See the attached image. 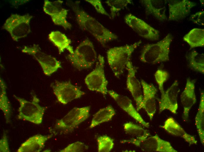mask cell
I'll return each mask as SVG.
<instances>
[{"mask_svg": "<svg viewBox=\"0 0 204 152\" xmlns=\"http://www.w3.org/2000/svg\"><path fill=\"white\" fill-rule=\"evenodd\" d=\"M195 125L201 142L204 145V93L201 92L199 105L195 119Z\"/></svg>", "mask_w": 204, "mask_h": 152, "instance_id": "cell-27", "label": "cell"}, {"mask_svg": "<svg viewBox=\"0 0 204 152\" xmlns=\"http://www.w3.org/2000/svg\"><path fill=\"white\" fill-rule=\"evenodd\" d=\"M13 96L20 104L17 115L18 119L28 121L36 125L42 123L47 108L39 105V99L35 94L33 95V99L30 101L15 95Z\"/></svg>", "mask_w": 204, "mask_h": 152, "instance_id": "cell-6", "label": "cell"}, {"mask_svg": "<svg viewBox=\"0 0 204 152\" xmlns=\"http://www.w3.org/2000/svg\"><path fill=\"white\" fill-rule=\"evenodd\" d=\"M6 87L4 80L0 78V108L4 113L6 123L10 122L11 116V106L7 96Z\"/></svg>", "mask_w": 204, "mask_h": 152, "instance_id": "cell-26", "label": "cell"}, {"mask_svg": "<svg viewBox=\"0 0 204 152\" xmlns=\"http://www.w3.org/2000/svg\"><path fill=\"white\" fill-rule=\"evenodd\" d=\"M189 20L193 23L200 25H204V11H199L191 15Z\"/></svg>", "mask_w": 204, "mask_h": 152, "instance_id": "cell-35", "label": "cell"}, {"mask_svg": "<svg viewBox=\"0 0 204 152\" xmlns=\"http://www.w3.org/2000/svg\"><path fill=\"white\" fill-rule=\"evenodd\" d=\"M63 3L62 0H45L43 10L51 17L55 24L62 26L66 30L70 29L72 25L67 20L68 11L62 7Z\"/></svg>", "mask_w": 204, "mask_h": 152, "instance_id": "cell-12", "label": "cell"}, {"mask_svg": "<svg viewBox=\"0 0 204 152\" xmlns=\"http://www.w3.org/2000/svg\"><path fill=\"white\" fill-rule=\"evenodd\" d=\"M10 151L7 133L6 131H4L3 136L0 140V152Z\"/></svg>", "mask_w": 204, "mask_h": 152, "instance_id": "cell-36", "label": "cell"}, {"mask_svg": "<svg viewBox=\"0 0 204 152\" xmlns=\"http://www.w3.org/2000/svg\"><path fill=\"white\" fill-rule=\"evenodd\" d=\"M48 38L57 48L59 54L65 49L67 50L70 54L74 53L73 47L71 45V41L64 34L58 31H52L49 34Z\"/></svg>", "mask_w": 204, "mask_h": 152, "instance_id": "cell-23", "label": "cell"}, {"mask_svg": "<svg viewBox=\"0 0 204 152\" xmlns=\"http://www.w3.org/2000/svg\"><path fill=\"white\" fill-rule=\"evenodd\" d=\"M154 76L156 81L158 85L161 95H163L165 92L164 85L169 78V74L165 70L158 69L155 72Z\"/></svg>", "mask_w": 204, "mask_h": 152, "instance_id": "cell-32", "label": "cell"}, {"mask_svg": "<svg viewBox=\"0 0 204 152\" xmlns=\"http://www.w3.org/2000/svg\"><path fill=\"white\" fill-rule=\"evenodd\" d=\"M90 109V106L74 108L63 118L56 121L53 133L66 134L72 132L89 118Z\"/></svg>", "mask_w": 204, "mask_h": 152, "instance_id": "cell-5", "label": "cell"}, {"mask_svg": "<svg viewBox=\"0 0 204 152\" xmlns=\"http://www.w3.org/2000/svg\"><path fill=\"white\" fill-rule=\"evenodd\" d=\"M21 51L33 56L38 62L45 75L50 76L62 68L60 62L55 58L42 51L39 45L24 46Z\"/></svg>", "mask_w": 204, "mask_h": 152, "instance_id": "cell-9", "label": "cell"}, {"mask_svg": "<svg viewBox=\"0 0 204 152\" xmlns=\"http://www.w3.org/2000/svg\"><path fill=\"white\" fill-rule=\"evenodd\" d=\"M143 89V107L151 120L156 110V95L157 90L152 84H149L144 80H141Z\"/></svg>", "mask_w": 204, "mask_h": 152, "instance_id": "cell-18", "label": "cell"}, {"mask_svg": "<svg viewBox=\"0 0 204 152\" xmlns=\"http://www.w3.org/2000/svg\"><path fill=\"white\" fill-rule=\"evenodd\" d=\"M122 143L131 144L144 152H177L169 142L160 138L157 134L148 137L142 140L132 138L121 140Z\"/></svg>", "mask_w": 204, "mask_h": 152, "instance_id": "cell-10", "label": "cell"}, {"mask_svg": "<svg viewBox=\"0 0 204 152\" xmlns=\"http://www.w3.org/2000/svg\"><path fill=\"white\" fill-rule=\"evenodd\" d=\"M126 68L127 71V88L135 101L137 110L138 111L142 108L143 96L140 83L136 76L137 69L130 60L128 62Z\"/></svg>", "mask_w": 204, "mask_h": 152, "instance_id": "cell-14", "label": "cell"}, {"mask_svg": "<svg viewBox=\"0 0 204 152\" xmlns=\"http://www.w3.org/2000/svg\"><path fill=\"white\" fill-rule=\"evenodd\" d=\"M76 20L81 29L91 34L103 46L107 43L117 39L118 37L91 16L77 4L72 6Z\"/></svg>", "mask_w": 204, "mask_h": 152, "instance_id": "cell-1", "label": "cell"}, {"mask_svg": "<svg viewBox=\"0 0 204 152\" xmlns=\"http://www.w3.org/2000/svg\"><path fill=\"white\" fill-rule=\"evenodd\" d=\"M124 20L126 23L140 36L152 41L159 39V31L141 19L129 13L125 16Z\"/></svg>", "mask_w": 204, "mask_h": 152, "instance_id": "cell-13", "label": "cell"}, {"mask_svg": "<svg viewBox=\"0 0 204 152\" xmlns=\"http://www.w3.org/2000/svg\"><path fill=\"white\" fill-rule=\"evenodd\" d=\"M97 141L98 152H109L111 151L113 147V140L108 136H99L98 137Z\"/></svg>", "mask_w": 204, "mask_h": 152, "instance_id": "cell-31", "label": "cell"}, {"mask_svg": "<svg viewBox=\"0 0 204 152\" xmlns=\"http://www.w3.org/2000/svg\"><path fill=\"white\" fill-rule=\"evenodd\" d=\"M53 134L45 135L37 134L32 136L21 144L18 152H39L44 148L46 142Z\"/></svg>", "mask_w": 204, "mask_h": 152, "instance_id": "cell-21", "label": "cell"}, {"mask_svg": "<svg viewBox=\"0 0 204 152\" xmlns=\"http://www.w3.org/2000/svg\"><path fill=\"white\" fill-rule=\"evenodd\" d=\"M181 101L183 108V118L187 120L189 114L192 106L196 102L195 93V82L188 78L184 89L181 93Z\"/></svg>", "mask_w": 204, "mask_h": 152, "instance_id": "cell-19", "label": "cell"}, {"mask_svg": "<svg viewBox=\"0 0 204 152\" xmlns=\"http://www.w3.org/2000/svg\"><path fill=\"white\" fill-rule=\"evenodd\" d=\"M54 94L58 101L66 104L72 101L80 98L85 94L70 81L60 82L56 81L51 85Z\"/></svg>", "mask_w": 204, "mask_h": 152, "instance_id": "cell-11", "label": "cell"}, {"mask_svg": "<svg viewBox=\"0 0 204 152\" xmlns=\"http://www.w3.org/2000/svg\"><path fill=\"white\" fill-rule=\"evenodd\" d=\"M91 4L99 13L105 15L111 18L110 15L107 12L104 8L100 0H85Z\"/></svg>", "mask_w": 204, "mask_h": 152, "instance_id": "cell-34", "label": "cell"}, {"mask_svg": "<svg viewBox=\"0 0 204 152\" xmlns=\"http://www.w3.org/2000/svg\"><path fill=\"white\" fill-rule=\"evenodd\" d=\"M187 57L190 67L194 70L204 74V53H200L194 50L189 53Z\"/></svg>", "mask_w": 204, "mask_h": 152, "instance_id": "cell-29", "label": "cell"}, {"mask_svg": "<svg viewBox=\"0 0 204 152\" xmlns=\"http://www.w3.org/2000/svg\"><path fill=\"white\" fill-rule=\"evenodd\" d=\"M115 114L114 109L110 105L100 109L93 115L89 128L92 129L101 123L110 121Z\"/></svg>", "mask_w": 204, "mask_h": 152, "instance_id": "cell-24", "label": "cell"}, {"mask_svg": "<svg viewBox=\"0 0 204 152\" xmlns=\"http://www.w3.org/2000/svg\"><path fill=\"white\" fill-rule=\"evenodd\" d=\"M123 126L125 132L132 137V138L137 140H142L150 135L147 130L132 122L125 123Z\"/></svg>", "mask_w": 204, "mask_h": 152, "instance_id": "cell-28", "label": "cell"}, {"mask_svg": "<svg viewBox=\"0 0 204 152\" xmlns=\"http://www.w3.org/2000/svg\"><path fill=\"white\" fill-rule=\"evenodd\" d=\"M173 39L172 35L169 33L156 43L145 45L140 56V61L152 64L169 61L170 46Z\"/></svg>", "mask_w": 204, "mask_h": 152, "instance_id": "cell-2", "label": "cell"}, {"mask_svg": "<svg viewBox=\"0 0 204 152\" xmlns=\"http://www.w3.org/2000/svg\"><path fill=\"white\" fill-rule=\"evenodd\" d=\"M32 17L28 14L23 15L12 14L6 20L2 28L10 34L14 41H18L30 32V23Z\"/></svg>", "mask_w": 204, "mask_h": 152, "instance_id": "cell-7", "label": "cell"}, {"mask_svg": "<svg viewBox=\"0 0 204 152\" xmlns=\"http://www.w3.org/2000/svg\"><path fill=\"white\" fill-rule=\"evenodd\" d=\"M170 21H178L185 18L196 3L188 0H169L168 3Z\"/></svg>", "mask_w": 204, "mask_h": 152, "instance_id": "cell-16", "label": "cell"}, {"mask_svg": "<svg viewBox=\"0 0 204 152\" xmlns=\"http://www.w3.org/2000/svg\"><path fill=\"white\" fill-rule=\"evenodd\" d=\"M141 43L140 40L130 45L111 48L107 51L108 63L116 77L119 78L123 73L132 53Z\"/></svg>", "mask_w": 204, "mask_h": 152, "instance_id": "cell-3", "label": "cell"}, {"mask_svg": "<svg viewBox=\"0 0 204 152\" xmlns=\"http://www.w3.org/2000/svg\"><path fill=\"white\" fill-rule=\"evenodd\" d=\"M86 148V146L83 143L78 141L69 145L64 148L60 150L59 152H83Z\"/></svg>", "mask_w": 204, "mask_h": 152, "instance_id": "cell-33", "label": "cell"}, {"mask_svg": "<svg viewBox=\"0 0 204 152\" xmlns=\"http://www.w3.org/2000/svg\"><path fill=\"white\" fill-rule=\"evenodd\" d=\"M191 48L204 46V30L194 28L192 29L183 37Z\"/></svg>", "mask_w": 204, "mask_h": 152, "instance_id": "cell-25", "label": "cell"}, {"mask_svg": "<svg viewBox=\"0 0 204 152\" xmlns=\"http://www.w3.org/2000/svg\"><path fill=\"white\" fill-rule=\"evenodd\" d=\"M166 0H142L140 2L144 8L147 15L153 16L160 21L167 20L166 14Z\"/></svg>", "mask_w": 204, "mask_h": 152, "instance_id": "cell-20", "label": "cell"}, {"mask_svg": "<svg viewBox=\"0 0 204 152\" xmlns=\"http://www.w3.org/2000/svg\"><path fill=\"white\" fill-rule=\"evenodd\" d=\"M130 0H108L106 3L110 7L111 18H114L118 12L132 1Z\"/></svg>", "mask_w": 204, "mask_h": 152, "instance_id": "cell-30", "label": "cell"}, {"mask_svg": "<svg viewBox=\"0 0 204 152\" xmlns=\"http://www.w3.org/2000/svg\"><path fill=\"white\" fill-rule=\"evenodd\" d=\"M104 57L99 55L94 69L86 77L85 82L90 90L101 93L105 96L107 93L108 81L105 74Z\"/></svg>", "mask_w": 204, "mask_h": 152, "instance_id": "cell-8", "label": "cell"}, {"mask_svg": "<svg viewBox=\"0 0 204 152\" xmlns=\"http://www.w3.org/2000/svg\"><path fill=\"white\" fill-rule=\"evenodd\" d=\"M107 93L118 105L129 115L144 127L148 128L149 122H145L133 106L131 100L127 97L118 94L112 90Z\"/></svg>", "mask_w": 204, "mask_h": 152, "instance_id": "cell-17", "label": "cell"}, {"mask_svg": "<svg viewBox=\"0 0 204 152\" xmlns=\"http://www.w3.org/2000/svg\"><path fill=\"white\" fill-rule=\"evenodd\" d=\"M67 58L74 68L80 70L91 68L98 57L93 43L87 38L80 43L73 53L68 55Z\"/></svg>", "mask_w": 204, "mask_h": 152, "instance_id": "cell-4", "label": "cell"}, {"mask_svg": "<svg viewBox=\"0 0 204 152\" xmlns=\"http://www.w3.org/2000/svg\"><path fill=\"white\" fill-rule=\"evenodd\" d=\"M201 4V5H202V6H204V0H200Z\"/></svg>", "mask_w": 204, "mask_h": 152, "instance_id": "cell-37", "label": "cell"}, {"mask_svg": "<svg viewBox=\"0 0 204 152\" xmlns=\"http://www.w3.org/2000/svg\"><path fill=\"white\" fill-rule=\"evenodd\" d=\"M162 127L169 134L183 138L190 145L197 143L194 137L187 133L171 117L167 118Z\"/></svg>", "mask_w": 204, "mask_h": 152, "instance_id": "cell-22", "label": "cell"}, {"mask_svg": "<svg viewBox=\"0 0 204 152\" xmlns=\"http://www.w3.org/2000/svg\"><path fill=\"white\" fill-rule=\"evenodd\" d=\"M180 88L179 83L176 80L159 99V113L168 110L176 114L178 108V97Z\"/></svg>", "mask_w": 204, "mask_h": 152, "instance_id": "cell-15", "label": "cell"}]
</instances>
